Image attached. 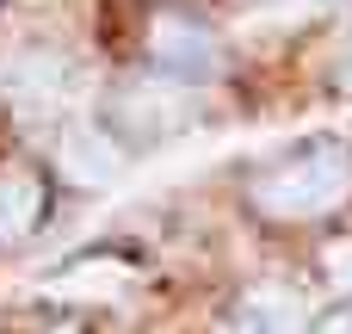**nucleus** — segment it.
Listing matches in <instances>:
<instances>
[{
  "label": "nucleus",
  "instance_id": "nucleus-1",
  "mask_svg": "<svg viewBox=\"0 0 352 334\" xmlns=\"http://www.w3.org/2000/svg\"><path fill=\"white\" fill-rule=\"evenodd\" d=\"M346 192H352V155L340 143H309L254 180V205L266 217H322Z\"/></svg>",
  "mask_w": 352,
  "mask_h": 334
},
{
  "label": "nucleus",
  "instance_id": "nucleus-2",
  "mask_svg": "<svg viewBox=\"0 0 352 334\" xmlns=\"http://www.w3.org/2000/svg\"><path fill=\"white\" fill-rule=\"evenodd\" d=\"M148 56H155V68H167V74H210V68L223 62V43H217V31H210L204 19H192V12H155V25H148Z\"/></svg>",
  "mask_w": 352,
  "mask_h": 334
},
{
  "label": "nucleus",
  "instance_id": "nucleus-3",
  "mask_svg": "<svg viewBox=\"0 0 352 334\" xmlns=\"http://www.w3.org/2000/svg\"><path fill=\"white\" fill-rule=\"evenodd\" d=\"M74 87H80V68H74L68 56L37 50V56H19V62H12V99H19L25 118H50V112H62V105L74 99Z\"/></svg>",
  "mask_w": 352,
  "mask_h": 334
},
{
  "label": "nucleus",
  "instance_id": "nucleus-4",
  "mask_svg": "<svg viewBox=\"0 0 352 334\" xmlns=\"http://www.w3.org/2000/svg\"><path fill=\"white\" fill-rule=\"evenodd\" d=\"M118 167H124V155H118V143L99 124H68L62 130V174L74 186H111Z\"/></svg>",
  "mask_w": 352,
  "mask_h": 334
},
{
  "label": "nucleus",
  "instance_id": "nucleus-5",
  "mask_svg": "<svg viewBox=\"0 0 352 334\" xmlns=\"http://www.w3.org/2000/svg\"><path fill=\"white\" fill-rule=\"evenodd\" d=\"M223 334H303V304L285 285H254L235 304V316H229Z\"/></svg>",
  "mask_w": 352,
  "mask_h": 334
},
{
  "label": "nucleus",
  "instance_id": "nucleus-6",
  "mask_svg": "<svg viewBox=\"0 0 352 334\" xmlns=\"http://www.w3.org/2000/svg\"><path fill=\"white\" fill-rule=\"evenodd\" d=\"M43 217V180L31 167H6L0 174V242H25Z\"/></svg>",
  "mask_w": 352,
  "mask_h": 334
},
{
  "label": "nucleus",
  "instance_id": "nucleus-7",
  "mask_svg": "<svg viewBox=\"0 0 352 334\" xmlns=\"http://www.w3.org/2000/svg\"><path fill=\"white\" fill-rule=\"evenodd\" d=\"M334 87H340V93H352V31L340 37V50H334Z\"/></svg>",
  "mask_w": 352,
  "mask_h": 334
},
{
  "label": "nucleus",
  "instance_id": "nucleus-8",
  "mask_svg": "<svg viewBox=\"0 0 352 334\" xmlns=\"http://www.w3.org/2000/svg\"><path fill=\"white\" fill-rule=\"evenodd\" d=\"M328 273H334V285H346V291H352V242H340V248L328 254Z\"/></svg>",
  "mask_w": 352,
  "mask_h": 334
},
{
  "label": "nucleus",
  "instance_id": "nucleus-9",
  "mask_svg": "<svg viewBox=\"0 0 352 334\" xmlns=\"http://www.w3.org/2000/svg\"><path fill=\"white\" fill-rule=\"evenodd\" d=\"M316 334H352V310H334V316H322Z\"/></svg>",
  "mask_w": 352,
  "mask_h": 334
},
{
  "label": "nucleus",
  "instance_id": "nucleus-10",
  "mask_svg": "<svg viewBox=\"0 0 352 334\" xmlns=\"http://www.w3.org/2000/svg\"><path fill=\"white\" fill-rule=\"evenodd\" d=\"M50 334H74V328H50Z\"/></svg>",
  "mask_w": 352,
  "mask_h": 334
}]
</instances>
